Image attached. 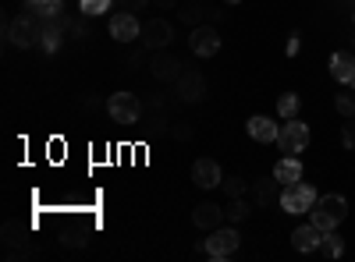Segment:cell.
I'll return each mask as SVG.
<instances>
[{"instance_id":"obj_5","label":"cell","mask_w":355,"mask_h":262,"mask_svg":"<svg viewBox=\"0 0 355 262\" xmlns=\"http://www.w3.org/2000/svg\"><path fill=\"white\" fill-rule=\"evenodd\" d=\"M239 241H242V234L234 227H217V230H210V238L202 241V252L210 255V259H217V262H224V259H231L234 252H239Z\"/></svg>"},{"instance_id":"obj_31","label":"cell","mask_w":355,"mask_h":262,"mask_svg":"<svg viewBox=\"0 0 355 262\" xmlns=\"http://www.w3.org/2000/svg\"><path fill=\"white\" fill-rule=\"evenodd\" d=\"M174 138H178V142H189V138H192V128H189V124H178V128H174Z\"/></svg>"},{"instance_id":"obj_22","label":"cell","mask_w":355,"mask_h":262,"mask_svg":"<svg viewBox=\"0 0 355 262\" xmlns=\"http://www.w3.org/2000/svg\"><path fill=\"white\" fill-rule=\"evenodd\" d=\"M61 245H64V248H85V245H89V230H82V227H68V230H64V238H61Z\"/></svg>"},{"instance_id":"obj_30","label":"cell","mask_w":355,"mask_h":262,"mask_svg":"<svg viewBox=\"0 0 355 262\" xmlns=\"http://www.w3.org/2000/svg\"><path fill=\"white\" fill-rule=\"evenodd\" d=\"M299 46H302V36H299V32H291V36H288V53L295 57V53H299Z\"/></svg>"},{"instance_id":"obj_28","label":"cell","mask_w":355,"mask_h":262,"mask_svg":"<svg viewBox=\"0 0 355 262\" xmlns=\"http://www.w3.org/2000/svg\"><path fill=\"white\" fill-rule=\"evenodd\" d=\"M341 142H345V149H355V118L341 128Z\"/></svg>"},{"instance_id":"obj_21","label":"cell","mask_w":355,"mask_h":262,"mask_svg":"<svg viewBox=\"0 0 355 262\" xmlns=\"http://www.w3.org/2000/svg\"><path fill=\"white\" fill-rule=\"evenodd\" d=\"M28 11L43 18H57L61 15V0H28Z\"/></svg>"},{"instance_id":"obj_8","label":"cell","mask_w":355,"mask_h":262,"mask_svg":"<svg viewBox=\"0 0 355 262\" xmlns=\"http://www.w3.org/2000/svg\"><path fill=\"white\" fill-rule=\"evenodd\" d=\"M174 93L182 96L185 103H199L206 96V78L196 68H185L182 75H178V82H174Z\"/></svg>"},{"instance_id":"obj_6","label":"cell","mask_w":355,"mask_h":262,"mask_svg":"<svg viewBox=\"0 0 355 262\" xmlns=\"http://www.w3.org/2000/svg\"><path fill=\"white\" fill-rule=\"evenodd\" d=\"M277 145H281V153H288V156H295V153H302L306 145H309V128L302 124V121H288L281 131H277Z\"/></svg>"},{"instance_id":"obj_26","label":"cell","mask_w":355,"mask_h":262,"mask_svg":"<svg viewBox=\"0 0 355 262\" xmlns=\"http://www.w3.org/2000/svg\"><path fill=\"white\" fill-rule=\"evenodd\" d=\"M220 188H224V195H227V198H242L245 181H242V178H224V181H220Z\"/></svg>"},{"instance_id":"obj_4","label":"cell","mask_w":355,"mask_h":262,"mask_svg":"<svg viewBox=\"0 0 355 262\" xmlns=\"http://www.w3.org/2000/svg\"><path fill=\"white\" fill-rule=\"evenodd\" d=\"M316 198H320V195H316L313 185L295 181V185H284V188H281V209L299 216V213H309V209L316 206Z\"/></svg>"},{"instance_id":"obj_11","label":"cell","mask_w":355,"mask_h":262,"mask_svg":"<svg viewBox=\"0 0 355 262\" xmlns=\"http://www.w3.org/2000/svg\"><path fill=\"white\" fill-rule=\"evenodd\" d=\"M185 68H182V61L178 57H171V53H164V50H153V61H150V75L157 78V82H178V75H182Z\"/></svg>"},{"instance_id":"obj_10","label":"cell","mask_w":355,"mask_h":262,"mask_svg":"<svg viewBox=\"0 0 355 262\" xmlns=\"http://www.w3.org/2000/svg\"><path fill=\"white\" fill-rule=\"evenodd\" d=\"M189 46H192L196 57H214L220 50V32L214 25H196L192 36H189Z\"/></svg>"},{"instance_id":"obj_16","label":"cell","mask_w":355,"mask_h":262,"mask_svg":"<svg viewBox=\"0 0 355 262\" xmlns=\"http://www.w3.org/2000/svg\"><path fill=\"white\" fill-rule=\"evenodd\" d=\"M331 75H334L341 85H355V57L345 53V50L331 53Z\"/></svg>"},{"instance_id":"obj_27","label":"cell","mask_w":355,"mask_h":262,"mask_svg":"<svg viewBox=\"0 0 355 262\" xmlns=\"http://www.w3.org/2000/svg\"><path fill=\"white\" fill-rule=\"evenodd\" d=\"M334 106H338L341 118H355V96H352V93H341V96L334 100Z\"/></svg>"},{"instance_id":"obj_34","label":"cell","mask_w":355,"mask_h":262,"mask_svg":"<svg viewBox=\"0 0 355 262\" xmlns=\"http://www.w3.org/2000/svg\"><path fill=\"white\" fill-rule=\"evenodd\" d=\"M352 21H355V11H352Z\"/></svg>"},{"instance_id":"obj_29","label":"cell","mask_w":355,"mask_h":262,"mask_svg":"<svg viewBox=\"0 0 355 262\" xmlns=\"http://www.w3.org/2000/svg\"><path fill=\"white\" fill-rule=\"evenodd\" d=\"M117 4H121V11H142L150 0H117Z\"/></svg>"},{"instance_id":"obj_7","label":"cell","mask_w":355,"mask_h":262,"mask_svg":"<svg viewBox=\"0 0 355 262\" xmlns=\"http://www.w3.org/2000/svg\"><path fill=\"white\" fill-rule=\"evenodd\" d=\"M142 46L146 50H167L171 46V39H174V28H171V21H164V18H150L142 25Z\"/></svg>"},{"instance_id":"obj_14","label":"cell","mask_w":355,"mask_h":262,"mask_svg":"<svg viewBox=\"0 0 355 262\" xmlns=\"http://www.w3.org/2000/svg\"><path fill=\"white\" fill-rule=\"evenodd\" d=\"M224 220H227V213L217 206V202H199V206L192 209V223H196L199 230H206V234H210V230H217Z\"/></svg>"},{"instance_id":"obj_25","label":"cell","mask_w":355,"mask_h":262,"mask_svg":"<svg viewBox=\"0 0 355 262\" xmlns=\"http://www.w3.org/2000/svg\"><path fill=\"white\" fill-rule=\"evenodd\" d=\"M224 213H227V220H234V223H239V220H245V216H249V206H245L242 198H231L227 206H224Z\"/></svg>"},{"instance_id":"obj_12","label":"cell","mask_w":355,"mask_h":262,"mask_svg":"<svg viewBox=\"0 0 355 262\" xmlns=\"http://www.w3.org/2000/svg\"><path fill=\"white\" fill-rule=\"evenodd\" d=\"M323 234H327V230H320V227L309 220L306 227H295V230H291V248H295V252H302V255H309V252L320 248Z\"/></svg>"},{"instance_id":"obj_17","label":"cell","mask_w":355,"mask_h":262,"mask_svg":"<svg viewBox=\"0 0 355 262\" xmlns=\"http://www.w3.org/2000/svg\"><path fill=\"white\" fill-rule=\"evenodd\" d=\"M277 124L270 121V118H263V113H256V118H249V135L256 138V142H277Z\"/></svg>"},{"instance_id":"obj_15","label":"cell","mask_w":355,"mask_h":262,"mask_svg":"<svg viewBox=\"0 0 355 262\" xmlns=\"http://www.w3.org/2000/svg\"><path fill=\"white\" fill-rule=\"evenodd\" d=\"M281 181L274 178V174H270V178H259L256 185H252V198H256V206H274V202L281 198Z\"/></svg>"},{"instance_id":"obj_33","label":"cell","mask_w":355,"mask_h":262,"mask_svg":"<svg viewBox=\"0 0 355 262\" xmlns=\"http://www.w3.org/2000/svg\"><path fill=\"white\" fill-rule=\"evenodd\" d=\"M227 4H239V0H227Z\"/></svg>"},{"instance_id":"obj_24","label":"cell","mask_w":355,"mask_h":262,"mask_svg":"<svg viewBox=\"0 0 355 262\" xmlns=\"http://www.w3.org/2000/svg\"><path fill=\"white\" fill-rule=\"evenodd\" d=\"M110 8V0H78V11L85 15V18H96V15H103Z\"/></svg>"},{"instance_id":"obj_13","label":"cell","mask_w":355,"mask_h":262,"mask_svg":"<svg viewBox=\"0 0 355 262\" xmlns=\"http://www.w3.org/2000/svg\"><path fill=\"white\" fill-rule=\"evenodd\" d=\"M192 181H196L199 188H217V185L224 181L220 163H217V160H210V156H199V160L192 163Z\"/></svg>"},{"instance_id":"obj_1","label":"cell","mask_w":355,"mask_h":262,"mask_svg":"<svg viewBox=\"0 0 355 262\" xmlns=\"http://www.w3.org/2000/svg\"><path fill=\"white\" fill-rule=\"evenodd\" d=\"M345 216H348V202H345L341 195H320L316 206L309 209V220H313L320 230H334Z\"/></svg>"},{"instance_id":"obj_20","label":"cell","mask_w":355,"mask_h":262,"mask_svg":"<svg viewBox=\"0 0 355 262\" xmlns=\"http://www.w3.org/2000/svg\"><path fill=\"white\" fill-rule=\"evenodd\" d=\"M320 252L327 255V259H341V255H345V238H338L334 230H327V234H323V241H320Z\"/></svg>"},{"instance_id":"obj_32","label":"cell","mask_w":355,"mask_h":262,"mask_svg":"<svg viewBox=\"0 0 355 262\" xmlns=\"http://www.w3.org/2000/svg\"><path fill=\"white\" fill-rule=\"evenodd\" d=\"M199 18H202V11H196V8H192V11H182V21H189L192 28H196V21H199Z\"/></svg>"},{"instance_id":"obj_18","label":"cell","mask_w":355,"mask_h":262,"mask_svg":"<svg viewBox=\"0 0 355 262\" xmlns=\"http://www.w3.org/2000/svg\"><path fill=\"white\" fill-rule=\"evenodd\" d=\"M274 178L281 185H295V181H302V163L295 160V156H284L277 167H274Z\"/></svg>"},{"instance_id":"obj_2","label":"cell","mask_w":355,"mask_h":262,"mask_svg":"<svg viewBox=\"0 0 355 262\" xmlns=\"http://www.w3.org/2000/svg\"><path fill=\"white\" fill-rule=\"evenodd\" d=\"M43 28H46V25H40L36 15H18L15 21H8V43L28 50V46L43 43Z\"/></svg>"},{"instance_id":"obj_3","label":"cell","mask_w":355,"mask_h":262,"mask_svg":"<svg viewBox=\"0 0 355 262\" xmlns=\"http://www.w3.org/2000/svg\"><path fill=\"white\" fill-rule=\"evenodd\" d=\"M107 113H110V121L114 124H139L142 121V100L135 93H114L107 100Z\"/></svg>"},{"instance_id":"obj_19","label":"cell","mask_w":355,"mask_h":262,"mask_svg":"<svg viewBox=\"0 0 355 262\" xmlns=\"http://www.w3.org/2000/svg\"><path fill=\"white\" fill-rule=\"evenodd\" d=\"M0 234H4V245H8V248H18V245H25V238H28V227H25L21 220H8L4 227H0Z\"/></svg>"},{"instance_id":"obj_9","label":"cell","mask_w":355,"mask_h":262,"mask_svg":"<svg viewBox=\"0 0 355 262\" xmlns=\"http://www.w3.org/2000/svg\"><path fill=\"white\" fill-rule=\"evenodd\" d=\"M139 36H142V25H139L135 11H117V15L110 18V39H117V43H135Z\"/></svg>"},{"instance_id":"obj_23","label":"cell","mask_w":355,"mask_h":262,"mask_svg":"<svg viewBox=\"0 0 355 262\" xmlns=\"http://www.w3.org/2000/svg\"><path fill=\"white\" fill-rule=\"evenodd\" d=\"M277 113H281L284 121H291L295 113H299V96H295V93H284V96L277 100Z\"/></svg>"}]
</instances>
